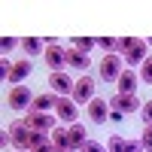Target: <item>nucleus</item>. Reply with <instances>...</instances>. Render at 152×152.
Wrapping results in <instances>:
<instances>
[{"label":"nucleus","instance_id":"19","mask_svg":"<svg viewBox=\"0 0 152 152\" xmlns=\"http://www.w3.org/2000/svg\"><path fill=\"white\" fill-rule=\"evenodd\" d=\"M107 152H128V140H125V137H110Z\"/></svg>","mask_w":152,"mask_h":152},{"label":"nucleus","instance_id":"15","mask_svg":"<svg viewBox=\"0 0 152 152\" xmlns=\"http://www.w3.org/2000/svg\"><path fill=\"white\" fill-rule=\"evenodd\" d=\"M64 61H67V67H73V70H85L88 64H91V58H88L85 52H79V49H67Z\"/></svg>","mask_w":152,"mask_h":152},{"label":"nucleus","instance_id":"25","mask_svg":"<svg viewBox=\"0 0 152 152\" xmlns=\"http://www.w3.org/2000/svg\"><path fill=\"white\" fill-rule=\"evenodd\" d=\"M82 152H107V149L100 146V143H94V140H88V143L82 146Z\"/></svg>","mask_w":152,"mask_h":152},{"label":"nucleus","instance_id":"14","mask_svg":"<svg viewBox=\"0 0 152 152\" xmlns=\"http://www.w3.org/2000/svg\"><path fill=\"white\" fill-rule=\"evenodd\" d=\"M67 137H70V152H82V146L88 143V137H85V128L82 125H67Z\"/></svg>","mask_w":152,"mask_h":152},{"label":"nucleus","instance_id":"27","mask_svg":"<svg viewBox=\"0 0 152 152\" xmlns=\"http://www.w3.org/2000/svg\"><path fill=\"white\" fill-rule=\"evenodd\" d=\"M140 143H143V152H152V137H140Z\"/></svg>","mask_w":152,"mask_h":152},{"label":"nucleus","instance_id":"8","mask_svg":"<svg viewBox=\"0 0 152 152\" xmlns=\"http://www.w3.org/2000/svg\"><path fill=\"white\" fill-rule=\"evenodd\" d=\"M31 125L34 131H43V134H52L58 125H55V116H49V113H28V119H24Z\"/></svg>","mask_w":152,"mask_h":152},{"label":"nucleus","instance_id":"7","mask_svg":"<svg viewBox=\"0 0 152 152\" xmlns=\"http://www.w3.org/2000/svg\"><path fill=\"white\" fill-rule=\"evenodd\" d=\"M34 97H37V94H31V91H28L24 85H15V88L9 91V97H6V104H9L12 110H31Z\"/></svg>","mask_w":152,"mask_h":152},{"label":"nucleus","instance_id":"28","mask_svg":"<svg viewBox=\"0 0 152 152\" xmlns=\"http://www.w3.org/2000/svg\"><path fill=\"white\" fill-rule=\"evenodd\" d=\"M143 137H152V125H146V128H143Z\"/></svg>","mask_w":152,"mask_h":152},{"label":"nucleus","instance_id":"18","mask_svg":"<svg viewBox=\"0 0 152 152\" xmlns=\"http://www.w3.org/2000/svg\"><path fill=\"white\" fill-rule=\"evenodd\" d=\"M21 49H24L28 55H40V52H46V49H43V43L37 40V37H28V40H21Z\"/></svg>","mask_w":152,"mask_h":152},{"label":"nucleus","instance_id":"4","mask_svg":"<svg viewBox=\"0 0 152 152\" xmlns=\"http://www.w3.org/2000/svg\"><path fill=\"white\" fill-rule=\"evenodd\" d=\"M107 104H110V110H116V113H122V116H125V113H137V110L143 107L140 100H137V94H125V91H119V94H113V97L107 100Z\"/></svg>","mask_w":152,"mask_h":152},{"label":"nucleus","instance_id":"3","mask_svg":"<svg viewBox=\"0 0 152 152\" xmlns=\"http://www.w3.org/2000/svg\"><path fill=\"white\" fill-rule=\"evenodd\" d=\"M122 55L119 52H113V55H104V61H100V79L104 82H116L119 76H122Z\"/></svg>","mask_w":152,"mask_h":152},{"label":"nucleus","instance_id":"13","mask_svg":"<svg viewBox=\"0 0 152 152\" xmlns=\"http://www.w3.org/2000/svg\"><path fill=\"white\" fill-rule=\"evenodd\" d=\"M58 107V94L55 91H46V94H37L34 104H31V113H49Z\"/></svg>","mask_w":152,"mask_h":152},{"label":"nucleus","instance_id":"22","mask_svg":"<svg viewBox=\"0 0 152 152\" xmlns=\"http://www.w3.org/2000/svg\"><path fill=\"white\" fill-rule=\"evenodd\" d=\"M91 46H94V40H88V37H79V40H73V49H79V52H91Z\"/></svg>","mask_w":152,"mask_h":152},{"label":"nucleus","instance_id":"12","mask_svg":"<svg viewBox=\"0 0 152 152\" xmlns=\"http://www.w3.org/2000/svg\"><path fill=\"white\" fill-rule=\"evenodd\" d=\"M28 76H31V58H21V61H15V64H12V70H9V76H6V82L21 85Z\"/></svg>","mask_w":152,"mask_h":152},{"label":"nucleus","instance_id":"16","mask_svg":"<svg viewBox=\"0 0 152 152\" xmlns=\"http://www.w3.org/2000/svg\"><path fill=\"white\" fill-rule=\"evenodd\" d=\"M119 91H125V94H134V88H137V73H131V70H122V76H119Z\"/></svg>","mask_w":152,"mask_h":152},{"label":"nucleus","instance_id":"21","mask_svg":"<svg viewBox=\"0 0 152 152\" xmlns=\"http://www.w3.org/2000/svg\"><path fill=\"white\" fill-rule=\"evenodd\" d=\"M140 79L143 82H152V55H146V61L140 64Z\"/></svg>","mask_w":152,"mask_h":152},{"label":"nucleus","instance_id":"2","mask_svg":"<svg viewBox=\"0 0 152 152\" xmlns=\"http://www.w3.org/2000/svg\"><path fill=\"white\" fill-rule=\"evenodd\" d=\"M6 131L12 137V146L15 149H31V140H34V128L24 119H15V122H9L6 125Z\"/></svg>","mask_w":152,"mask_h":152},{"label":"nucleus","instance_id":"24","mask_svg":"<svg viewBox=\"0 0 152 152\" xmlns=\"http://www.w3.org/2000/svg\"><path fill=\"white\" fill-rule=\"evenodd\" d=\"M140 116H143V122H146V125H152V100H146V104L140 107Z\"/></svg>","mask_w":152,"mask_h":152},{"label":"nucleus","instance_id":"1","mask_svg":"<svg viewBox=\"0 0 152 152\" xmlns=\"http://www.w3.org/2000/svg\"><path fill=\"white\" fill-rule=\"evenodd\" d=\"M119 55L128 64H143L146 61V43L137 40V37H125V40H119Z\"/></svg>","mask_w":152,"mask_h":152},{"label":"nucleus","instance_id":"11","mask_svg":"<svg viewBox=\"0 0 152 152\" xmlns=\"http://www.w3.org/2000/svg\"><path fill=\"white\" fill-rule=\"evenodd\" d=\"M43 61H46V64H49V70H61V67H64L67 64V61H64V49H58L55 43H49L46 46V52H43Z\"/></svg>","mask_w":152,"mask_h":152},{"label":"nucleus","instance_id":"9","mask_svg":"<svg viewBox=\"0 0 152 152\" xmlns=\"http://www.w3.org/2000/svg\"><path fill=\"white\" fill-rule=\"evenodd\" d=\"M88 119H91L94 125H100V122L110 119V104L104 97H91V100H88Z\"/></svg>","mask_w":152,"mask_h":152},{"label":"nucleus","instance_id":"26","mask_svg":"<svg viewBox=\"0 0 152 152\" xmlns=\"http://www.w3.org/2000/svg\"><path fill=\"white\" fill-rule=\"evenodd\" d=\"M0 143H3V149H6V146H12V137H9V131H3V134H0Z\"/></svg>","mask_w":152,"mask_h":152},{"label":"nucleus","instance_id":"20","mask_svg":"<svg viewBox=\"0 0 152 152\" xmlns=\"http://www.w3.org/2000/svg\"><path fill=\"white\" fill-rule=\"evenodd\" d=\"M97 46L104 49L107 55H113V52H119V40H113V37H100V40H97Z\"/></svg>","mask_w":152,"mask_h":152},{"label":"nucleus","instance_id":"5","mask_svg":"<svg viewBox=\"0 0 152 152\" xmlns=\"http://www.w3.org/2000/svg\"><path fill=\"white\" fill-rule=\"evenodd\" d=\"M73 104H85L88 107V100L94 97V79H88V76H79L76 79V85H73Z\"/></svg>","mask_w":152,"mask_h":152},{"label":"nucleus","instance_id":"6","mask_svg":"<svg viewBox=\"0 0 152 152\" xmlns=\"http://www.w3.org/2000/svg\"><path fill=\"white\" fill-rule=\"evenodd\" d=\"M49 85H52V91L58 94V97H67V94H73V79L64 73V70H55V73H49Z\"/></svg>","mask_w":152,"mask_h":152},{"label":"nucleus","instance_id":"17","mask_svg":"<svg viewBox=\"0 0 152 152\" xmlns=\"http://www.w3.org/2000/svg\"><path fill=\"white\" fill-rule=\"evenodd\" d=\"M49 140H52L55 149H70V137H67V128H55L49 134Z\"/></svg>","mask_w":152,"mask_h":152},{"label":"nucleus","instance_id":"10","mask_svg":"<svg viewBox=\"0 0 152 152\" xmlns=\"http://www.w3.org/2000/svg\"><path fill=\"white\" fill-rule=\"evenodd\" d=\"M55 116H58L61 122H67V125H73V122H76V116H79V110H76V104H73V97H58V107H55Z\"/></svg>","mask_w":152,"mask_h":152},{"label":"nucleus","instance_id":"23","mask_svg":"<svg viewBox=\"0 0 152 152\" xmlns=\"http://www.w3.org/2000/svg\"><path fill=\"white\" fill-rule=\"evenodd\" d=\"M15 46H18V40H15V37H3V40H0V49H3V55H6V52H12Z\"/></svg>","mask_w":152,"mask_h":152}]
</instances>
